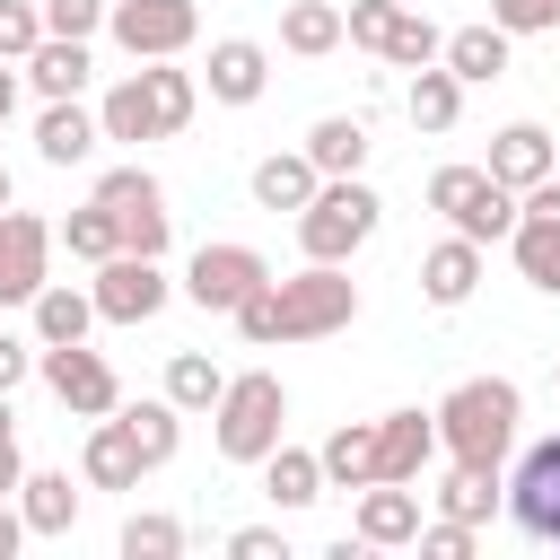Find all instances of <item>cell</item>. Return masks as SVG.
<instances>
[{
  "label": "cell",
  "mask_w": 560,
  "mask_h": 560,
  "mask_svg": "<svg viewBox=\"0 0 560 560\" xmlns=\"http://www.w3.org/2000/svg\"><path fill=\"white\" fill-rule=\"evenodd\" d=\"M350 534H359L368 551H402V542H420V490H411V481H368Z\"/></svg>",
  "instance_id": "cell-14"
},
{
  "label": "cell",
  "mask_w": 560,
  "mask_h": 560,
  "mask_svg": "<svg viewBox=\"0 0 560 560\" xmlns=\"http://www.w3.org/2000/svg\"><path fill=\"white\" fill-rule=\"evenodd\" d=\"M341 35H350V18L332 0H289L280 9V52H298V61H324Z\"/></svg>",
  "instance_id": "cell-25"
},
{
  "label": "cell",
  "mask_w": 560,
  "mask_h": 560,
  "mask_svg": "<svg viewBox=\"0 0 560 560\" xmlns=\"http://www.w3.org/2000/svg\"><path fill=\"white\" fill-rule=\"evenodd\" d=\"M472 534H481V525L438 516V525H420V551H429V560H472Z\"/></svg>",
  "instance_id": "cell-42"
},
{
  "label": "cell",
  "mask_w": 560,
  "mask_h": 560,
  "mask_svg": "<svg viewBox=\"0 0 560 560\" xmlns=\"http://www.w3.org/2000/svg\"><path fill=\"white\" fill-rule=\"evenodd\" d=\"M158 306H166L158 254H114V262H96V315H105V324H149Z\"/></svg>",
  "instance_id": "cell-12"
},
{
  "label": "cell",
  "mask_w": 560,
  "mask_h": 560,
  "mask_svg": "<svg viewBox=\"0 0 560 560\" xmlns=\"http://www.w3.org/2000/svg\"><path fill=\"white\" fill-rule=\"evenodd\" d=\"M149 88H158V122H166V131H184V122H192V105H201L192 70H175V61H149Z\"/></svg>",
  "instance_id": "cell-37"
},
{
  "label": "cell",
  "mask_w": 560,
  "mask_h": 560,
  "mask_svg": "<svg viewBox=\"0 0 560 560\" xmlns=\"http://www.w3.org/2000/svg\"><path fill=\"white\" fill-rule=\"evenodd\" d=\"M508 254H516V271L542 289V298H560V219H516V236H508Z\"/></svg>",
  "instance_id": "cell-32"
},
{
  "label": "cell",
  "mask_w": 560,
  "mask_h": 560,
  "mask_svg": "<svg viewBox=\"0 0 560 560\" xmlns=\"http://www.w3.org/2000/svg\"><path fill=\"white\" fill-rule=\"evenodd\" d=\"M88 324H105L96 289H61V280L35 289V341H88Z\"/></svg>",
  "instance_id": "cell-30"
},
{
  "label": "cell",
  "mask_w": 560,
  "mask_h": 560,
  "mask_svg": "<svg viewBox=\"0 0 560 560\" xmlns=\"http://www.w3.org/2000/svg\"><path fill=\"white\" fill-rule=\"evenodd\" d=\"M508 508V481H499V464H455L446 481H438V516H464V525H490Z\"/></svg>",
  "instance_id": "cell-24"
},
{
  "label": "cell",
  "mask_w": 560,
  "mask_h": 560,
  "mask_svg": "<svg viewBox=\"0 0 560 560\" xmlns=\"http://www.w3.org/2000/svg\"><path fill=\"white\" fill-rule=\"evenodd\" d=\"M508 525L525 542H560V429L534 438L516 455V481H508Z\"/></svg>",
  "instance_id": "cell-11"
},
{
  "label": "cell",
  "mask_w": 560,
  "mask_h": 560,
  "mask_svg": "<svg viewBox=\"0 0 560 560\" xmlns=\"http://www.w3.org/2000/svg\"><path fill=\"white\" fill-rule=\"evenodd\" d=\"M254 289H271V262H262L254 245H201V254L184 262V298H192L201 315H236Z\"/></svg>",
  "instance_id": "cell-10"
},
{
  "label": "cell",
  "mask_w": 560,
  "mask_h": 560,
  "mask_svg": "<svg viewBox=\"0 0 560 560\" xmlns=\"http://www.w3.org/2000/svg\"><path fill=\"white\" fill-rule=\"evenodd\" d=\"M219 394H228V368L219 359H201V350H175L166 359V402L175 411H219Z\"/></svg>",
  "instance_id": "cell-34"
},
{
  "label": "cell",
  "mask_w": 560,
  "mask_h": 560,
  "mask_svg": "<svg viewBox=\"0 0 560 560\" xmlns=\"http://www.w3.org/2000/svg\"><path fill=\"white\" fill-rule=\"evenodd\" d=\"M122 420H131V438H140V455H149V472H158V464H175V446H184V411H175L166 394H158V402H131Z\"/></svg>",
  "instance_id": "cell-36"
},
{
  "label": "cell",
  "mask_w": 560,
  "mask_h": 560,
  "mask_svg": "<svg viewBox=\"0 0 560 560\" xmlns=\"http://www.w3.org/2000/svg\"><path fill=\"white\" fill-rule=\"evenodd\" d=\"M96 122H105V140H166V122H158V88H149V70H131V79H114V88H105V105H96Z\"/></svg>",
  "instance_id": "cell-21"
},
{
  "label": "cell",
  "mask_w": 560,
  "mask_h": 560,
  "mask_svg": "<svg viewBox=\"0 0 560 560\" xmlns=\"http://www.w3.org/2000/svg\"><path fill=\"white\" fill-rule=\"evenodd\" d=\"M429 210H438L455 236H472V245H499V236H516V219H525V201H516L490 166H438V175H429Z\"/></svg>",
  "instance_id": "cell-4"
},
{
  "label": "cell",
  "mask_w": 560,
  "mask_h": 560,
  "mask_svg": "<svg viewBox=\"0 0 560 560\" xmlns=\"http://www.w3.org/2000/svg\"><path fill=\"white\" fill-rule=\"evenodd\" d=\"M341 18H350V44H368V52L394 61V70H420V61L446 52V35L420 18V0H350Z\"/></svg>",
  "instance_id": "cell-6"
},
{
  "label": "cell",
  "mask_w": 560,
  "mask_h": 560,
  "mask_svg": "<svg viewBox=\"0 0 560 560\" xmlns=\"http://www.w3.org/2000/svg\"><path fill=\"white\" fill-rule=\"evenodd\" d=\"M315 455H324V481L332 490H368L376 481V420H341Z\"/></svg>",
  "instance_id": "cell-26"
},
{
  "label": "cell",
  "mask_w": 560,
  "mask_h": 560,
  "mask_svg": "<svg viewBox=\"0 0 560 560\" xmlns=\"http://www.w3.org/2000/svg\"><path fill=\"white\" fill-rule=\"evenodd\" d=\"M516 420H525V394H516L508 376H464V385L438 402V446H446L455 464H508Z\"/></svg>",
  "instance_id": "cell-2"
},
{
  "label": "cell",
  "mask_w": 560,
  "mask_h": 560,
  "mask_svg": "<svg viewBox=\"0 0 560 560\" xmlns=\"http://www.w3.org/2000/svg\"><path fill=\"white\" fill-rule=\"evenodd\" d=\"M96 140H105V122H96L79 96H52V105L35 114V158H44V166H79V158H96Z\"/></svg>",
  "instance_id": "cell-17"
},
{
  "label": "cell",
  "mask_w": 560,
  "mask_h": 560,
  "mask_svg": "<svg viewBox=\"0 0 560 560\" xmlns=\"http://www.w3.org/2000/svg\"><path fill=\"white\" fill-rule=\"evenodd\" d=\"M525 210H534V219H560V175H542V184L525 192Z\"/></svg>",
  "instance_id": "cell-46"
},
{
  "label": "cell",
  "mask_w": 560,
  "mask_h": 560,
  "mask_svg": "<svg viewBox=\"0 0 560 560\" xmlns=\"http://www.w3.org/2000/svg\"><path fill=\"white\" fill-rule=\"evenodd\" d=\"M376 210H385V201H376L359 175H324L315 201L298 210V254H306V262H350V254L376 236Z\"/></svg>",
  "instance_id": "cell-3"
},
{
  "label": "cell",
  "mask_w": 560,
  "mask_h": 560,
  "mask_svg": "<svg viewBox=\"0 0 560 560\" xmlns=\"http://www.w3.org/2000/svg\"><path fill=\"white\" fill-rule=\"evenodd\" d=\"M96 201L122 219V254H166L175 219H166V184L149 166H105L96 175Z\"/></svg>",
  "instance_id": "cell-7"
},
{
  "label": "cell",
  "mask_w": 560,
  "mask_h": 560,
  "mask_svg": "<svg viewBox=\"0 0 560 560\" xmlns=\"http://www.w3.org/2000/svg\"><path fill=\"white\" fill-rule=\"evenodd\" d=\"M35 376H44V385H52V402H61V411H79V420L122 411V385H114V368H105L88 341H44V350H35Z\"/></svg>",
  "instance_id": "cell-8"
},
{
  "label": "cell",
  "mask_w": 560,
  "mask_h": 560,
  "mask_svg": "<svg viewBox=\"0 0 560 560\" xmlns=\"http://www.w3.org/2000/svg\"><path fill=\"white\" fill-rule=\"evenodd\" d=\"M210 420H219V455L228 464H262L280 446V429H289V394H280L271 368H245V376H228V394H219Z\"/></svg>",
  "instance_id": "cell-5"
},
{
  "label": "cell",
  "mask_w": 560,
  "mask_h": 560,
  "mask_svg": "<svg viewBox=\"0 0 560 560\" xmlns=\"http://www.w3.org/2000/svg\"><path fill=\"white\" fill-rule=\"evenodd\" d=\"M26 368H35V350H26L18 332H0V394H18V385H26Z\"/></svg>",
  "instance_id": "cell-44"
},
{
  "label": "cell",
  "mask_w": 560,
  "mask_h": 560,
  "mask_svg": "<svg viewBox=\"0 0 560 560\" xmlns=\"http://www.w3.org/2000/svg\"><path fill=\"white\" fill-rule=\"evenodd\" d=\"M79 472H88V490H140L149 455H140V438H131V420H122V411H105V420L88 429V446H79Z\"/></svg>",
  "instance_id": "cell-15"
},
{
  "label": "cell",
  "mask_w": 560,
  "mask_h": 560,
  "mask_svg": "<svg viewBox=\"0 0 560 560\" xmlns=\"http://www.w3.org/2000/svg\"><path fill=\"white\" fill-rule=\"evenodd\" d=\"M18 542H26V516H18V508H9V499H0V560H9V551H18Z\"/></svg>",
  "instance_id": "cell-47"
},
{
  "label": "cell",
  "mask_w": 560,
  "mask_h": 560,
  "mask_svg": "<svg viewBox=\"0 0 560 560\" xmlns=\"http://www.w3.org/2000/svg\"><path fill=\"white\" fill-rule=\"evenodd\" d=\"M44 262H52V228L35 210H0V306H35Z\"/></svg>",
  "instance_id": "cell-13"
},
{
  "label": "cell",
  "mask_w": 560,
  "mask_h": 560,
  "mask_svg": "<svg viewBox=\"0 0 560 560\" xmlns=\"http://www.w3.org/2000/svg\"><path fill=\"white\" fill-rule=\"evenodd\" d=\"M402 114H411V131H429V140L455 131V122H464V79H455L446 61H420L411 88H402Z\"/></svg>",
  "instance_id": "cell-19"
},
{
  "label": "cell",
  "mask_w": 560,
  "mask_h": 560,
  "mask_svg": "<svg viewBox=\"0 0 560 560\" xmlns=\"http://www.w3.org/2000/svg\"><path fill=\"white\" fill-rule=\"evenodd\" d=\"M350 315H359V280H350L341 262H306L298 280L254 289V298L236 306V332H245L254 350H271V341H324V332H341Z\"/></svg>",
  "instance_id": "cell-1"
},
{
  "label": "cell",
  "mask_w": 560,
  "mask_h": 560,
  "mask_svg": "<svg viewBox=\"0 0 560 560\" xmlns=\"http://www.w3.org/2000/svg\"><path fill=\"white\" fill-rule=\"evenodd\" d=\"M315 184H324V166H315L306 149H289V158H262V166H254V201H262V210H306V201H315Z\"/></svg>",
  "instance_id": "cell-29"
},
{
  "label": "cell",
  "mask_w": 560,
  "mask_h": 560,
  "mask_svg": "<svg viewBox=\"0 0 560 560\" xmlns=\"http://www.w3.org/2000/svg\"><path fill=\"white\" fill-rule=\"evenodd\" d=\"M472 289H481V245L472 236H446V245L420 254V298L429 306H464Z\"/></svg>",
  "instance_id": "cell-20"
},
{
  "label": "cell",
  "mask_w": 560,
  "mask_h": 560,
  "mask_svg": "<svg viewBox=\"0 0 560 560\" xmlns=\"http://www.w3.org/2000/svg\"><path fill=\"white\" fill-rule=\"evenodd\" d=\"M262 490H271V508H315L332 481H324V455H306V446H271V455H262Z\"/></svg>",
  "instance_id": "cell-27"
},
{
  "label": "cell",
  "mask_w": 560,
  "mask_h": 560,
  "mask_svg": "<svg viewBox=\"0 0 560 560\" xmlns=\"http://www.w3.org/2000/svg\"><path fill=\"white\" fill-rule=\"evenodd\" d=\"M228 551H236V560H289L280 525H236V534H228Z\"/></svg>",
  "instance_id": "cell-43"
},
{
  "label": "cell",
  "mask_w": 560,
  "mask_h": 560,
  "mask_svg": "<svg viewBox=\"0 0 560 560\" xmlns=\"http://www.w3.org/2000/svg\"><path fill=\"white\" fill-rule=\"evenodd\" d=\"M184 551V525L175 516H131L122 525V560H175Z\"/></svg>",
  "instance_id": "cell-38"
},
{
  "label": "cell",
  "mask_w": 560,
  "mask_h": 560,
  "mask_svg": "<svg viewBox=\"0 0 560 560\" xmlns=\"http://www.w3.org/2000/svg\"><path fill=\"white\" fill-rule=\"evenodd\" d=\"M0 210H9V166H0Z\"/></svg>",
  "instance_id": "cell-50"
},
{
  "label": "cell",
  "mask_w": 560,
  "mask_h": 560,
  "mask_svg": "<svg viewBox=\"0 0 560 560\" xmlns=\"http://www.w3.org/2000/svg\"><path fill=\"white\" fill-rule=\"evenodd\" d=\"M262 88H271V52L254 35H219L210 44V96L219 105H254Z\"/></svg>",
  "instance_id": "cell-18"
},
{
  "label": "cell",
  "mask_w": 560,
  "mask_h": 560,
  "mask_svg": "<svg viewBox=\"0 0 560 560\" xmlns=\"http://www.w3.org/2000/svg\"><path fill=\"white\" fill-rule=\"evenodd\" d=\"M18 70H26V79H35V96L52 105V96H79L96 61H88V44H79V35H44V44H35V52L18 61Z\"/></svg>",
  "instance_id": "cell-23"
},
{
  "label": "cell",
  "mask_w": 560,
  "mask_h": 560,
  "mask_svg": "<svg viewBox=\"0 0 560 560\" xmlns=\"http://www.w3.org/2000/svg\"><path fill=\"white\" fill-rule=\"evenodd\" d=\"M18 481H26V455H18V438H0V499H18Z\"/></svg>",
  "instance_id": "cell-45"
},
{
  "label": "cell",
  "mask_w": 560,
  "mask_h": 560,
  "mask_svg": "<svg viewBox=\"0 0 560 560\" xmlns=\"http://www.w3.org/2000/svg\"><path fill=\"white\" fill-rule=\"evenodd\" d=\"M96 26H105V0H44V35H79L88 44Z\"/></svg>",
  "instance_id": "cell-40"
},
{
  "label": "cell",
  "mask_w": 560,
  "mask_h": 560,
  "mask_svg": "<svg viewBox=\"0 0 560 560\" xmlns=\"http://www.w3.org/2000/svg\"><path fill=\"white\" fill-rule=\"evenodd\" d=\"M61 245H70L79 262H114V254H122V219H114L105 201H88V210L61 219Z\"/></svg>",
  "instance_id": "cell-35"
},
{
  "label": "cell",
  "mask_w": 560,
  "mask_h": 560,
  "mask_svg": "<svg viewBox=\"0 0 560 560\" xmlns=\"http://www.w3.org/2000/svg\"><path fill=\"white\" fill-rule=\"evenodd\" d=\"M18 516H26V534H70V525H79L70 472H26V481H18Z\"/></svg>",
  "instance_id": "cell-31"
},
{
  "label": "cell",
  "mask_w": 560,
  "mask_h": 560,
  "mask_svg": "<svg viewBox=\"0 0 560 560\" xmlns=\"http://www.w3.org/2000/svg\"><path fill=\"white\" fill-rule=\"evenodd\" d=\"M490 175H499L508 192H534V184L551 175V131H542V122H508V131L490 140Z\"/></svg>",
  "instance_id": "cell-22"
},
{
  "label": "cell",
  "mask_w": 560,
  "mask_h": 560,
  "mask_svg": "<svg viewBox=\"0 0 560 560\" xmlns=\"http://www.w3.org/2000/svg\"><path fill=\"white\" fill-rule=\"evenodd\" d=\"M105 35H114L131 61H175V52L201 35V9H192V0H114V9H105Z\"/></svg>",
  "instance_id": "cell-9"
},
{
  "label": "cell",
  "mask_w": 560,
  "mask_h": 560,
  "mask_svg": "<svg viewBox=\"0 0 560 560\" xmlns=\"http://www.w3.org/2000/svg\"><path fill=\"white\" fill-rule=\"evenodd\" d=\"M306 158H315L324 175H359V166H368V122H359V114H324V122L306 131Z\"/></svg>",
  "instance_id": "cell-33"
},
{
  "label": "cell",
  "mask_w": 560,
  "mask_h": 560,
  "mask_svg": "<svg viewBox=\"0 0 560 560\" xmlns=\"http://www.w3.org/2000/svg\"><path fill=\"white\" fill-rule=\"evenodd\" d=\"M438 61H446L464 88H481V79H499V70H508V26H499V18H490V26H455Z\"/></svg>",
  "instance_id": "cell-28"
},
{
  "label": "cell",
  "mask_w": 560,
  "mask_h": 560,
  "mask_svg": "<svg viewBox=\"0 0 560 560\" xmlns=\"http://www.w3.org/2000/svg\"><path fill=\"white\" fill-rule=\"evenodd\" d=\"M0 438H9V394H0Z\"/></svg>",
  "instance_id": "cell-49"
},
{
  "label": "cell",
  "mask_w": 560,
  "mask_h": 560,
  "mask_svg": "<svg viewBox=\"0 0 560 560\" xmlns=\"http://www.w3.org/2000/svg\"><path fill=\"white\" fill-rule=\"evenodd\" d=\"M490 18H499L508 35H551V26H560V0H490Z\"/></svg>",
  "instance_id": "cell-41"
},
{
  "label": "cell",
  "mask_w": 560,
  "mask_h": 560,
  "mask_svg": "<svg viewBox=\"0 0 560 560\" xmlns=\"http://www.w3.org/2000/svg\"><path fill=\"white\" fill-rule=\"evenodd\" d=\"M44 44V9L35 0H0V61H26Z\"/></svg>",
  "instance_id": "cell-39"
},
{
  "label": "cell",
  "mask_w": 560,
  "mask_h": 560,
  "mask_svg": "<svg viewBox=\"0 0 560 560\" xmlns=\"http://www.w3.org/2000/svg\"><path fill=\"white\" fill-rule=\"evenodd\" d=\"M9 114H18V61H0V131H9Z\"/></svg>",
  "instance_id": "cell-48"
},
{
  "label": "cell",
  "mask_w": 560,
  "mask_h": 560,
  "mask_svg": "<svg viewBox=\"0 0 560 560\" xmlns=\"http://www.w3.org/2000/svg\"><path fill=\"white\" fill-rule=\"evenodd\" d=\"M551 385H560V376H551Z\"/></svg>",
  "instance_id": "cell-51"
},
{
  "label": "cell",
  "mask_w": 560,
  "mask_h": 560,
  "mask_svg": "<svg viewBox=\"0 0 560 560\" xmlns=\"http://www.w3.org/2000/svg\"><path fill=\"white\" fill-rule=\"evenodd\" d=\"M438 455V411H385L376 420V481H420Z\"/></svg>",
  "instance_id": "cell-16"
}]
</instances>
